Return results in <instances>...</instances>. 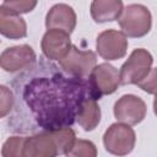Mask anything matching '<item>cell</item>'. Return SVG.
<instances>
[{"instance_id":"6da1fadb","label":"cell","mask_w":157,"mask_h":157,"mask_svg":"<svg viewBox=\"0 0 157 157\" xmlns=\"http://www.w3.org/2000/svg\"><path fill=\"white\" fill-rule=\"evenodd\" d=\"M10 85L13 108L6 126L13 134L53 132L70 128L86 98L98 101L88 78L72 76L44 58L15 76Z\"/></svg>"},{"instance_id":"7a4b0ae2","label":"cell","mask_w":157,"mask_h":157,"mask_svg":"<svg viewBox=\"0 0 157 157\" xmlns=\"http://www.w3.org/2000/svg\"><path fill=\"white\" fill-rule=\"evenodd\" d=\"M119 26L121 33L125 37L140 38L147 34L152 26V16L150 10L141 4H130L128 5L120 17Z\"/></svg>"},{"instance_id":"3957f363","label":"cell","mask_w":157,"mask_h":157,"mask_svg":"<svg viewBox=\"0 0 157 157\" xmlns=\"http://www.w3.org/2000/svg\"><path fill=\"white\" fill-rule=\"evenodd\" d=\"M153 58L144 48L134 49L119 70L120 85H139L152 70Z\"/></svg>"},{"instance_id":"277c9868","label":"cell","mask_w":157,"mask_h":157,"mask_svg":"<svg viewBox=\"0 0 157 157\" xmlns=\"http://www.w3.org/2000/svg\"><path fill=\"white\" fill-rule=\"evenodd\" d=\"M136 142V135L130 125L123 123L112 124L103 135V144L105 150L118 157L129 155Z\"/></svg>"},{"instance_id":"5b68a950","label":"cell","mask_w":157,"mask_h":157,"mask_svg":"<svg viewBox=\"0 0 157 157\" xmlns=\"http://www.w3.org/2000/svg\"><path fill=\"white\" fill-rule=\"evenodd\" d=\"M87 78L97 99H101V97L104 94L114 93L120 85L119 70L109 63L96 65Z\"/></svg>"},{"instance_id":"8992f818","label":"cell","mask_w":157,"mask_h":157,"mask_svg":"<svg viewBox=\"0 0 157 157\" xmlns=\"http://www.w3.org/2000/svg\"><path fill=\"white\" fill-rule=\"evenodd\" d=\"M96 64L97 56L94 52L81 50L76 45H72L67 55L59 60V66L65 72L81 78H87Z\"/></svg>"},{"instance_id":"52a82bcc","label":"cell","mask_w":157,"mask_h":157,"mask_svg":"<svg viewBox=\"0 0 157 157\" xmlns=\"http://www.w3.org/2000/svg\"><path fill=\"white\" fill-rule=\"evenodd\" d=\"M37 61L33 48L21 44L6 48L0 54V67L6 72H20L32 67Z\"/></svg>"},{"instance_id":"ba28073f","label":"cell","mask_w":157,"mask_h":157,"mask_svg":"<svg viewBox=\"0 0 157 157\" xmlns=\"http://www.w3.org/2000/svg\"><path fill=\"white\" fill-rule=\"evenodd\" d=\"M113 112L118 121L126 125H136L145 119L147 107L142 98L135 94H124L115 102Z\"/></svg>"},{"instance_id":"9c48e42d","label":"cell","mask_w":157,"mask_h":157,"mask_svg":"<svg viewBox=\"0 0 157 157\" xmlns=\"http://www.w3.org/2000/svg\"><path fill=\"white\" fill-rule=\"evenodd\" d=\"M98 54L107 61L118 60L125 56L128 50L126 37L117 29H107L101 32L96 39Z\"/></svg>"},{"instance_id":"30bf717a","label":"cell","mask_w":157,"mask_h":157,"mask_svg":"<svg viewBox=\"0 0 157 157\" xmlns=\"http://www.w3.org/2000/svg\"><path fill=\"white\" fill-rule=\"evenodd\" d=\"M42 52L48 60H61L70 52L72 44L70 34L61 29H48L40 42Z\"/></svg>"},{"instance_id":"8fae6325","label":"cell","mask_w":157,"mask_h":157,"mask_svg":"<svg viewBox=\"0 0 157 157\" xmlns=\"http://www.w3.org/2000/svg\"><path fill=\"white\" fill-rule=\"evenodd\" d=\"M59 155L52 132L32 134L23 139L22 157H56Z\"/></svg>"},{"instance_id":"7c38bea8","label":"cell","mask_w":157,"mask_h":157,"mask_svg":"<svg viewBox=\"0 0 157 157\" xmlns=\"http://www.w3.org/2000/svg\"><path fill=\"white\" fill-rule=\"evenodd\" d=\"M45 27L48 29H61L72 33L76 27V13L67 4H55L45 16Z\"/></svg>"},{"instance_id":"4fadbf2b","label":"cell","mask_w":157,"mask_h":157,"mask_svg":"<svg viewBox=\"0 0 157 157\" xmlns=\"http://www.w3.org/2000/svg\"><path fill=\"white\" fill-rule=\"evenodd\" d=\"M0 34L10 39H20L27 36V23L16 12L0 5Z\"/></svg>"},{"instance_id":"5bb4252c","label":"cell","mask_w":157,"mask_h":157,"mask_svg":"<svg viewBox=\"0 0 157 157\" xmlns=\"http://www.w3.org/2000/svg\"><path fill=\"white\" fill-rule=\"evenodd\" d=\"M124 5L120 0H94L91 2V16L98 22H110L119 20Z\"/></svg>"},{"instance_id":"9a60e30c","label":"cell","mask_w":157,"mask_h":157,"mask_svg":"<svg viewBox=\"0 0 157 157\" xmlns=\"http://www.w3.org/2000/svg\"><path fill=\"white\" fill-rule=\"evenodd\" d=\"M76 121L85 131H92L97 128L101 121V108L94 98L88 97L85 99L77 114Z\"/></svg>"},{"instance_id":"2e32d148","label":"cell","mask_w":157,"mask_h":157,"mask_svg":"<svg viewBox=\"0 0 157 157\" xmlns=\"http://www.w3.org/2000/svg\"><path fill=\"white\" fill-rule=\"evenodd\" d=\"M52 135H53V137L55 140L59 155H65L72 147V145H74V142L76 140L75 131L71 128H65V129H60V130L53 131Z\"/></svg>"},{"instance_id":"e0dca14e","label":"cell","mask_w":157,"mask_h":157,"mask_svg":"<svg viewBox=\"0 0 157 157\" xmlns=\"http://www.w3.org/2000/svg\"><path fill=\"white\" fill-rule=\"evenodd\" d=\"M66 157H97V147L90 140H75L72 147L65 153Z\"/></svg>"},{"instance_id":"ac0fdd59","label":"cell","mask_w":157,"mask_h":157,"mask_svg":"<svg viewBox=\"0 0 157 157\" xmlns=\"http://www.w3.org/2000/svg\"><path fill=\"white\" fill-rule=\"evenodd\" d=\"M25 136H10L2 145V157H22V146Z\"/></svg>"},{"instance_id":"d6986e66","label":"cell","mask_w":157,"mask_h":157,"mask_svg":"<svg viewBox=\"0 0 157 157\" xmlns=\"http://www.w3.org/2000/svg\"><path fill=\"white\" fill-rule=\"evenodd\" d=\"M13 108V93L12 91L0 85V118L7 117Z\"/></svg>"},{"instance_id":"ffe728a7","label":"cell","mask_w":157,"mask_h":157,"mask_svg":"<svg viewBox=\"0 0 157 157\" xmlns=\"http://www.w3.org/2000/svg\"><path fill=\"white\" fill-rule=\"evenodd\" d=\"M2 5L20 15V13H27L32 11L36 7L37 1L34 0L33 1H4Z\"/></svg>"},{"instance_id":"44dd1931","label":"cell","mask_w":157,"mask_h":157,"mask_svg":"<svg viewBox=\"0 0 157 157\" xmlns=\"http://www.w3.org/2000/svg\"><path fill=\"white\" fill-rule=\"evenodd\" d=\"M156 69L152 67V70L150 71V74L147 75V77L145 80H142L137 86L144 90L145 92L147 93H151V94H155L156 92Z\"/></svg>"}]
</instances>
